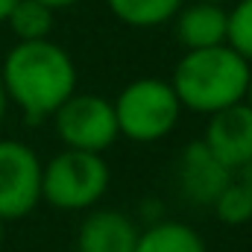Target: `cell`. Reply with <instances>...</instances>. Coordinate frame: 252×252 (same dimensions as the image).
Here are the masks:
<instances>
[{
  "label": "cell",
  "instance_id": "1",
  "mask_svg": "<svg viewBox=\"0 0 252 252\" xmlns=\"http://www.w3.org/2000/svg\"><path fill=\"white\" fill-rule=\"evenodd\" d=\"M0 79L9 106L27 124H41L76 91V64L53 38L18 41L0 64Z\"/></svg>",
  "mask_w": 252,
  "mask_h": 252
},
{
  "label": "cell",
  "instance_id": "2",
  "mask_svg": "<svg viewBox=\"0 0 252 252\" xmlns=\"http://www.w3.org/2000/svg\"><path fill=\"white\" fill-rule=\"evenodd\" d=\"M250 73L252 64L244 56H238L229 44H217L202 50H185V56L173 67L170 85L182 109L208 118L247 97Z\"/></svg>",
  "mask_w": 252,
  "mask_h": 252
},
{
  "label": "cell",
  "instance_id": "3",
  "mask_svg": "<svg viewBox=\"0 0 252 252\" xmlns=\"http://www.w3.org/2000/svg\"><path fill=\"white\" fill-rule=\"evenodd\" d=\"M118 132L132 144H156L164 141L182 118V103L170 85V79L138 76L126 82L121 94L112 100Z\"/></svg>",
  "mask_w": 252,
  "mask_h": 252
},
{
  "label": "cell",
  "instance_id": "4",
  "mask_svg": "<svg viewBox=\"0 0 252 252\" xmlns=\"http://www.w3.org/2000/svg\"><path fill=\"white\" fill-rule=\"evenodd\" d=\"M112 170L100 153L67 150L41 161V199L59 211H88L106 196Z\"/></svg>",
  "mask_w": 252,
  "mask_h": 252
},
{
  "label": "cell",
  "instance_id": "5",
  "mask_svg": "<svg viewBox=\"0 0 252 252\" xmlns=\"http://www.w3.org/2000/svg\"><path fill=\"white\" fill-rule=\"evenodd\" d=\"M53 126L67 150H82V153L103 156L121 138L112 100L85 91H73L53 112Z\"/></svg>",
  "mask_w": 252,
  "mask_h": 252
},
{
  "label": "cell",
  "instance_id": "6",
  "mask_svg": "<svg viewBox=\"0 0 252 252\" xmlns=\"http://www.w3.org/2000/svg\"><path fill=\"white\" fill-rule=\"evenodd\" d=\"M41 202V158L18 141L0 138V220H24Z\"/></svg>",
  "mask_w": 252,
  "mask_h": 252
},
{
  "label": "cell",
  "instance_id": "7",
  "mask_svg": "<svg viewBox=\"0 0 252 252\" xmlns=\"http://www.w3.org/2000/svg\"><path fill=\"white\" fill-rule=\"evenodd\" d=\"M199 141L226 170L238 173L252 158V109L241 100L229 109L208 115V124Z\"/></svg>",
  "mask_w": 252,
  "mask_h": 252
},
{
  "label": "cell",
  "instance_id": "8",
  "mask_svg": "<svg viewBox=\"0 0 252 252\" xmlns=\"http://www.w3.org/2000/svg\"><path fill=\"white\" fill-rule=\"evenodd\" d=\"M176 179L182 196L193 205H211L214 196L226 188L235 173L226 170L202 141H190L179 156V167H176Z\"/></svg>",
  "mask_w": 252,
  "mask_h": 252
},
{
  "label": "cell",
  "instance_id": "9",
  "mask_svg": "<svg viewBox=\"0 0 252 252\" xmlns=\"http://www.w3.org/2000/svg\"><path fill=\"white\" fill-rule=\"evenodd\" d=\"M138 226L115 208H88L76 232V252H135Z\"/></svg>",
  "mask_w": 252,
  "mask_h": 252
},
{
  "label": "cell",
  "instance_id": "10",
  "mask_svg": "<svg viewBox=\"0 0 252 252\" xmlns=\"http://www.w3.org/2000/svg\"><path fill=\"white\" fill-rule=\"evenodd\" d=\"M226 18H229V12L220 3H205V0L182 3V9L173 15L176 38L185 50L226 44Z\"/></svg>",
  "mask_w": 252,
  "mask_h": 252
},
{
  "label": "cell",
  "instance_id": "11",
  "mask_svg": "<svg viewBox=\"0 0 252 252\" xmlns=\"http://www.w3.org/2000/svg\"><path fill=\"white\" fill-rule=\"evenodd\" d=\"M135 252H208L199 232L182 220H156L138 232Z\"/></svg>",
  "mask_w": 252,
  "mask_h": 252
},
{
  "label": "cell",
  "instance_id": "12",
  "mask_svg": "<svg viewBox=\"0 0 252 252\" xmlns=\"http://www.w3.org/2000/svg\"><path fill=\"white\" fill-rule=\"evenodd\" d=\"M182 3L185 0H106L109 12L121 24L135 27V30H153V27L173 21Z\"/></svg>",
  "mask_w": 252,
  "mask_h": 252
},
{
  "label": "cell",
  "instance_id": "13",
  "mask_svg": "<svg viewBox=\"0 0 252 252\" xmlns=\"http://www.w3.org/2000/svg\"><path fill=\"white\" fill-rule=\"evenodd\" d=\"M6 24L18 41H41V38H50L53 24H56V12L38 0H18L12 6Z\"/></svg>",
  "mask_w": 252,
  "mask_h": 252
},
{
  "label": "cell",
  "instance_id": "14",
  "mask_svg": "<svg viewBox=\"0 0 252 252\" xmlns=\"http://www.w3.org/2000/svg\"><path fill=\"white\" fill-rule=\"evenodd\" d=\"M214 217L226 226H244L252 220V190L235 176L211 202Z\"/></svg>",
  "mask_w": 252,
  "mask_h": 252
},
{
  "label": "cell",
  "instance_id": "15",
  "mask_svg": "<svg viewBox=\"0 0 252 252\" xmlns=\"http://www.w3.org/2000/svg\"><path fill=\"white\" fill-rule=\"evenodd\" d=\"M226 12V44L252 64V0H232Z\"/></svg>",
  "mask_w": 252,
  "mask_h": 252
},
{
  "label": "cell",
  "instance_id": "16",
  "mask_svg": "<svg viewBox=\"0 0 252 252\" xmlns=\"http://www.w3.org/2000/svg\"><path fill=\"white\" fill-rule=\"evenodd\" d=\"M235 176H238V179H241V182L252 190V158L244 164V167H241V170H238V173H235Z\"/></svg>",
  "mask_w": 252,
  "mask_h": 252
},
{
  "label": "cell",
  "instance_id": "17",
  "mask_svg": "<svg viewBox=\"0 0 252 252\" xmlns=\"http://www.w3.org/2000/svg\"><path fill=\"white\" fill-rule=\"evenodd\" d=\"M38 3H44V6H50L53 12H59V9H70V6H76L79 0H38Z\"/></svg>",
  "mask_w": 252,
  "mask_h": 252
},
{
  "label": "cell",
  "instance_id": "18",
  "mask_svg": "<svg viewBox=\"0 0 252 252\" xmlns=\"http://www.w3.org/2000/svg\"><path fill=\"white\" fill-rule=\"evenodd\" d=\"M6 112H9V100H6V91H3V79H0V126L6 121Z\"/></svg>",
  "mask_w": 252,
  "mask_h": 252
},
{
  "label": "cell",
  "instance_id": "19",
  "mask_svg": "<svg viewBox=\"0 0 252 252\" xmlns=\"http://www.w3.org/2000/svg\"><path fill=\"white\" fill-rule=\"evenodd\" d=\"M15 3L18 0H0V24H6V18H9V12H12Z\"/></svg>",
  "mask_w": 252,
  "mask_h": 252
},
{
  "label": "cell",
  "instance_id": "20",
  "mask_svg": "<svg viewBox=\"0 0 252 252\" xmlns=\"http://www.w3.org/2000/svg\"><path fill=\"white\" fill-rule=\"evenodd\" d=\"M244 103L252 109V73H250V85H247V97H244Z\"/></svg>",
  "mask_w": 252,
  "mask_h": 252
},
{
  "label": "cell",
  "instance_id": "21",
  "mask_svg": "<svg viewBox=\"0 0 252 252\" xmlns=\"http://www.w3.org/2000/svg\"><path fill=\"white\" fill-rule=\"evenodd\" d=\"M3 241H6V220H0V250H3Z\"/></svg>",
  "mask_w": 252,
  "mask_h": 252
},
{
  "label": "cell",
  "instance_id": "22",
  "mask_svg": "<svg viewBox=\"0 0 252 252\" xmlns=\"http://www.w3.org/2000/svg\"><path fill=\"white\" fill-rule=\"evenodd\" d=\"M205 3H220V6H226V3H232V0H205Z\"/></svg>",
  "mask_w": 252,
  "mask_h": 252
}]
</instances>
